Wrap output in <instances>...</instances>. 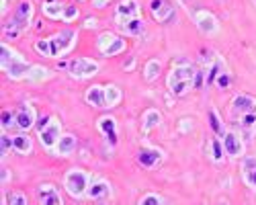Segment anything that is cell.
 Wrapping results in <instances>:
<instances>
[{
	"mask_svg": "<svg viewBox=\"0 0 256 205\" xmlns=\"http://www.w3.org/2000/svg\"><path fill=\"white\" fill-rule=\"evenodd\" d=\"M10 148H12V138H8V136L2 134V138H0V150H2V156H4Z\"/></svg>",
	"mask_w": 256,
	"mask_h": 205,
	"instance_id": "obj_33",
	"label": "cell"
},
{
	"mask_svg": "<svg viewBox=\"0 0 256 205\" xmlns=\"http://www.w3.org/2000/svg\"><path fill=\"white\" fill-rule=\"evenodd\" d=\"M113 39H115V35H113V33H104V35H100V37H98V50H100V52H104L106 48H109V44H111Z\"/></svg>",
	"mask_w": 256,
	"mask_h": 205,
	"instance_id": "obj_31",
	"label": "cell"
},
{
	"mask_svg": "<svg viewBox=\"0 0 256 205\" xmlns=\"http://www.w3.org/2000/svg\"><path fill=\"white\" fill-rule=\"evenodd\" d=\"M66 68H68V72H70L72 76H76V78L92 76V74L98 72V64H96V62L86 60V58H76V60H72Z\"/></svg>",
	"mask_w": 256,
	"mask_h": 205,
	"instance_id": "obj_6",
	"label": "cell"
},
{
	"mask_svg": "<svg viewBox=\"0 0 256 205\" xmlns=\"http://www.w3.org/2000/svg\"><path fill=\"white\" fill-rule=\"evenodd\" d=\"M0 54H2V68L6 70L8 76L20 78V76H27V74L33 70V66L27 64V62L23 60V56H16V54L10 52L4 44H2V48H0Z\"/></svg>",
	"mask_w": 256,
	"mask_h": 205,
	"instance_id": "obj_2",
	"label": "cell"
},
{
	"mask_svg": "<svg viewBox=\"0 0 256 205\" xmlns=\"http://www.w3.org/2000/svg\"><path fill=\"white\" fill-rule=\"evenodd\" d=\"M138 160H140V164H144V166L152 168L154 164L160 160V152L158 150H144V152H140Z\"/></svg>",
	"mask_w": 256,
	"mask_h": 205,
	"instance_id": "obj_19",
	"label": "cell"
},
{
	"mask_svg": "<svg viewBox=\"0 0 256 205\" xmlns=\"http://www.w3.org/2000/svg\"><path fill=\"white\" fill-rule=\"evenodd\" d=\"M64 8H66V6H62L60 2H56V0H54V2H46L44 4V12L48 16H52V18H60L64 14Z\"/></svg>",
	"mask_w": 256,
	"mask_h": 205,
	"instance_id": "obj_23",
	"label": "cell"
},
{
	"mask_svg": "<svg viewBox=\"0 0 256 205\" xmlns=\"http://www.w3.org/2000/svg\"><path fill=\"white\" fill-rule=\"evenodd\" d=\"M10 205H27V197L23 193H12L10 195Z\"/></svg>",
	"mask_w": 256,
	"mask_h": 205,
	"instance_id": "obj_35",
	"label": "cell"
},
{
	"mask_svg": "<svg viewBox=\"0 0 256 205\" xmlns=\"http://www.w3.org/2000/svg\"><path fill=\"white\" fill-rule=\"evenodd\" d=\"M60 138H62V126H60V121H58V119H52L50 126L39 134L41 144H44L46 148H50V150L56 148V144L60 142Z\"/></svg>",
	"mask_w": 256,
	"mask_h": 205,
	"instance_id": "obj_7",
	"label": "cell"
},
{
	"mask_svg": "<svg viewBox=\"0 0 256 205\" xmlns=\"http://www.w3.org/2000/svg\"><path fill=\"white\" fill-rule=\"evenodd\" d=\"M115 16L119 20V25L127 23V20H132V18H140V4L136 0H123L115 10Z\"/></svg>",
	"mask_w": 256,
	"mask_h": 205,
	"instance_id": "obj_8",
	"label": "cell"
},
{
	"mask_svg": "<svg viewBox=\"0 0 256 205\" xmlns=\"http://www.w3.org/2000/svg\"><path fill=\"white\" fill-rule=\"evenodd\" d=\"M50 123H52V117L50 115H46V117H41L39 121H37V132L41 134V132H44L48 126H50Z\"/></svg>",
	"mask_w": 256,
	"mask_h": 205,
	"instance_id": "obj_38",
	"label": "cell"
},
{
	"mask_svg": "<svg viewBox=\"0 0 256 205\" xmlns=\"http://www.w3.org/2000/svg\"><path fill=\"white\" fill-rule=\"evenodd\" d=\"M10 121H12V113H10V111H4V113H2V128H8V126H12Z\"/></svg>",
	"mask_w": 256,
	"mask_h": 205,
	"instance_id": "obj_39",
	"label": "cell"
},
{
	"mask_svg": "<svg viewBox=\"0 0 256 205\" xmlns=\"http://www.w3.org/2000/svg\"><path fill=\"white\" fill-rule=\"evenodd\" d=\"M64 182H66V189L72 197H84L88 193V182H90V176L88 172L84 170H70L66 174V178H64Z\"/></svg>",
	"mask_w": 256,
	"mask_h": 205,
	"instance_id": "obj_4",
	"label": "cell"
},
{
	"mask_svg": "<svg viewBox=\"0 0 256 205\" xmlns=\"http://www.w3.org/2000/svg\"><path fill=\"white\" fill-rule=\"evenodd\" d=\"M76 16H78V8L76 6H66L64 8V14H62L64 20H74Z\"/></svg>",
	"mask_w": 256,
	"mask_h": 205,
	"instance_id": "obj_34",
	"label": "cell"
},
{
	"mask_svg": "<svg viewBox=\"0 0 256 205\" xmlns=\"http://www.w3.org/2000/svg\"><path fill=\"white\" fill-rule=\"evenodd\" d=\"M220 205H228V203H220Z\"/></svg>",
	"mask_w": 256,
	"mask_h": 205,
	"instance_id": "obj_42",
	"label": "cell"
},
{
	"mask_svg": "<svg viewBox=\"0 0 256 205\" xmlns=\"http://www.w3.org/2000/svg\"><path fill=\"white\" fill-rule=\"evenodd\" d=\"M121 29L125 33H130V35H140L146 27H144V20L142 18H132V20H127V23H123Z\"/></svg>",
	"mask_w": 256,
	"mask_h": 205,
	"instance_id": "obj_22",
	"label": "cell"
},
{
	"mask_svg": "<svg viewBox=\"0 0 256 205\" xmlns=\"http://www.w3.org/2000/svg\"><path fill=\"white\" fill-rule=\"evenodd\" d=\"M98 130L109 136V142H111V144H117V136H115V119H111V117L100 119V121H98Z\"/></svg>",
	"mask_w": 256,
	"mask_h": 205,
	"instance_id": "obj_18",
	"label": "cell"
},
{
	"mask_svg": "<svg viewBox=\"0 0 256 205\" xmlns=\"http://www.w3.org/2000/svg\"><path fill=\"white\" fill-rule=\"evenodd\" d=\"M242 170H244L246 182L252 189H256V158H246L244 164H242Z\"/></svg>",
	"mask_w": 256,
	"mask_h": 205,
	"instance_id": "obj_15",
	"label": "cell"
},
{
	"mask_svg": "<svg viewBox=\"0 0 256 205\" xmlns=\"http://www.w3.org/2000/svg\"><path fill=\"white\" fill-rule=\"evenodd\" d=\"M12 148L20 154H29L33 148V142L27 136H16V138H12Z\"/></svg>",
	"mask_w": 256,
	"mask_h": 205,
	"instance_id": "obj_20",
	"label": "cell"
},
{
	"mask_svg": "<svg viewBox=\"0 0 256 205\" xmlns=\"http://www.w3.org/2000/svg\"><path fill=\"white\" fill-rule=\"evenodd\" d=\"M240 121H242V126H244L246 130H250V128H256V107H254L252 111L244 113V115L240 117Z\"/></svg>",
	"mask_w": 256,
	"mask_h": 205,
	"instance_id": "obj_27",
	"label": "cell"
},
{
	"mask_svg": "<svg viewBox=\"0 0 256 205\" xmlns=\"http://www.w3.org/2000/svg\"><path fill=\"white\" fill-rule=\"evenodd\" d=\"M111 191H109V182H104V180H98V182H94L92 187L88 189V197L90 199H102V197H106Z\"/></svg>",
	"mask_w": 256,
	"mask_h": 205,
	"instance_id": "obj_17",
	"label": "cell"
},
{
	"mask_svg": "<svg viewBox=\"0 0 256 205\" xmlns=\"http://www.w3.org/2000/svg\"><path fill=\"white\" fill-rule=\"evenodd\" d=\"M144 121H146V130H150V128H154V126L160 123V113L158 111H148Z\"/></svg>",
	"mask_w": 256,
	"mask_h": 205,
	"instance_id": "obj_29",
	"label": "cell"
},
{
	"mask_svg": "<svg viewBox=\"0 0 256 205\" xmlns=\"http://www.w3.org/2000/svg\"><path fill=\"white\" fill-rule=\"evenodd\" d=\"M35 50H37V52H41L44 56H50V41H48V39H44V41H37Z\"/></svg>",
	"mask_w": 256,
	"mask_h": 205,
	"instance_id": "obj_37",
	"label": "cell"
},
{
	"mask_svg": "<svg viewBox=\"0 0 256 205\" xmlns=\"http://www.w3.org/2000/svg\"><path fill=\"white\" fill-rule=\"evenodd\" d=\"M140 205H162V201H160L158 195H146Z\"/></svg>",
	"mask_w": 256,
	"mask_h": 205,
	"instance_id": "obj_36",
	"label": "cell"
},
{
	"mask_svg": "<svg viewBox=\"0 0 256 205\" xmlns=\"http://www.w3.org/2000/svg\"><path fill=\"white\" fill-rule=\"evenodd\" d=\"M74 150H76V138L74 136H62L54 148V152L58 156H70Z\"/></svg>",
	"mask_w": 256,
	"mask_h": 205,
	"instance_id": "obj_13",
	"label": "cell"
},
{
	"mask_svg": "<svg viewBox=\"0 0 256 205\" xmlns=\"http://www.w3.org/2000/svg\"><path fill=\"white\" fill-rule=\"evenodd\" d=\"M195 70L190 66H176L166 78V86L174 94H184L195 86Z\"/></svg>",
	"mask_w": 256,
	"mask_h": 205,
	"instance_id": "obj_1",
	"label": "cell"
},
{
	"mask_svg": "<svg viewBox=\"0 0 256 205\" xmlns=\"http://www.w3.org/2000/svg\"><path fill=\"white\" fill-rule=\"evenodd\" d=\"M74 37H76L74 31H60L58 35L50 37L48 39L50 41V56L60 58L62 54H66L72 48V44H74Z\"/></svg>",
	"mask_w": 256,
	"mask_h": 205,
	"instance_id": "obj_5",
	"label": "cell"
},
{
	"mask_svg": "<svg viewBox=\"0 0 256 205\" xmlns=\"http://www.w3.org/2000/svg\"><path fill=\"white\" fill-rule=\"evenodd\" d=\"M104 92H106V107H115L117 102L121 100V92L115 86H106Z\"/></svg>",
	"mask_w": 256,
	"mask_h": 205,
	"instance_id": "obj_24",
	"label": "cell"
},
{
	"mask_svg": "<svg viewBox=\"0 0 256 205\" xmlns=\"http://www.w3.org/2000/svg\"><path fill=\"white\" fill-rule=\"evenodd\" d=\"M254 2H256V0H254Z\"/></svg>",
	"mask_w": 256,
	"mask_h": 205,
	"instance_id": "obj_44",
	"label": "cell"
},
{
	"mask_svg": "<svg viewBox=\"0 0 256 205\" xmlns=\"http://www.w3.org/2000/svg\"><path fill=\"white\" fill-rule=\"evenodd\" d=\"M209 121H211V128H213V132H218V134H224V126H222V121H220V117L216 115V113H209Z\"/></svg>",
	"mask_w": 256,
	"mask_h": 205,
	"instance_id": "obj_32",
	"label": "cell"
},
{
	"mask_svg": "<svg viewBox=\"0 0 256 205\" xmlns=\"http://www.w3.org/2000/svg\"><path fill=\"white\" fill-rule=\"evenodd\" d=\"M33 123H35V113H33V109H31L29 105H23V107H20V111L16 113V117H14V126H16L18 130H29Z\"/></svg>",
	"mask_w": 256,
	"mask_h": 205,
	"instance_id": "obj_11",
	"label": "cell"
},
{
	"mask_svg": "<svg viewBox=\"0 0 256 205\" xmlns=\"http://www.w3.org/2000/svg\"><path fill=\"white\" fill-rule=\"evenodd\" d=\"M230 84V74H222L220 78H218V86H222V88H226Z\"/></svg>",
	"mask_w": 256,
	"mask_h": 205,
	"instance_id": "obj_40",
	"label": "cell"
},
{
	"mask_svg": "<svg viewBox=\"0 0 256 205\" xmlns=\"http://www.w3.org/2000/svg\"><path fill=\"white\" fill-rule=\"evenodd\" d=\"M220 70H222V62L218 60L216 62V64H213V68H211V72H209V78H207V82H209V84H213V82H216L222 74H220Z\"/></svg>",
	"mask_w": 256,
	"mask_h": 205,
	"instance_id": "obj_30",
	"label": "cell"
},
{
	"mask_svg": "<svg viewBox=\"0 0 256 205\" xmlns=\"http://www.w3.org/2000/svg\"><path fill=\"white\" fill-rule=\"evenodd\" d=\"M150 8H152V12H154V16H156L158 20H164V16L170 12V4H166L164 0H152Z\"/></svg>",
	"mask_w": 256,
	"mask_h": 205,
	"instance_id": "obj_21",
	"label": "cell"
},
{
	"mask_svg": "<svg viewBox=\"0 0 256 205\" xmlns=\"http://www.w3.org/2000/svg\"><path fill=\"white\" fill-rule=\"evenodd\" d=\"M211 150H213V160H216V162H222L224 160V142L213 140Z\"/></svg>",
	"mask_w": 256,
	"mask_h": 205,
	"instance_id": "obj_28",
	"label": "cell"
},
{
	"mask_svg": "<svg viewBox=\"0 0 256 205\" xmlns=\"http://www.w3.org/2000/svg\"><path fill=\"white\" fill-rule=\"evenodd\" d=\"M224 150H226V154L228 156H242V152H244V144H242V140L236 136V134H226L224 136Z\"/></svg>",
	"mask_w": 256,
	"mask_h": 205,
	"instance_id": "obj_10",
	"label": "cell"
},
{
	"mask_svg": "<svg viewBox=\"0 0 256 205\" xmlns=\"http://www.w3.org/2000/svg\"><path fill=\"white\" fill-rule=\"evenodd\" d=\"M31 14H33L31 2H27V0H25V2H20L16 6V10H14V16L4 25L6 37H16L18 33H23L27 29V25H29V20H31Z\"/></svg>",
	"mask_w": 256,
	"mask_h": 205,
	"instance_id": "obj_3",
	"label": "cell"
},
{
	"mask_svg": "<svg viewBox=\"0 0 256 205\" xmlns=\"http://www.w3.org/2000/svg\"><path fill=\"white\" fill-rule=\"evenodd\" d=\"M37 199L41 205H64V201L54 184H41L37 189Z\"/></svg>",
	"mask_w": 256,
	"mask_h": 205,
	"instance_id": "obj_9",
	"label": "cell"
},
{
	"mask_svg": "<svg viewBox=\"0 0 256 205\" xmlns=\"http://www.w3.org/2000/svg\"><path fill=\"white\" fill-rule=\"evenodd\" d=\"M86 102H90L92 107H106V92L102 86H92L86 92Z\"/></svg>",
	"mask_w": 256,
	"mask_h": 205,
	"instance_id": "obj_14",
	"label": "cell"
},
{
	"mask_svg": "<svg viewBox=\"0 0 256 205\" xmlns=\"http://www.w3.org/2000/svg\"><path fill=\"white\" fill-rule=\"evenodd\" d=\"M256 107V102L250 98V96H244V94H238L236 98L232 100V117L234 115H238V113H248V111H252Z\"/></svg>",
	"mask_w": 256,
	"mask_h": 205,
	"instance_id": "obj_12",
	"label": "cell"
},
{
	"mask_svg": "<svg viewBox=\"0 0 256 205\" xmlns=\"http://www.w3.org/2000/svg\"><path fill=\"white\" fill-rule=\"evenodd\" d=\"M197 23H199V29L205 31V33H213V31H216V18H213L209 12H205V10H201L197 14Z\"/></svg>",
	"mask_w": 256,
	"mask_h": 205,
	"instance_id": "obj_16",
	"label": "cell"
},
{
	"mask_svg": "<svg viewBox=\"0 0 256 205\" xmlns=\"http://www.w3.org/2000/svg\"><path fill=\"white\" fill-rule=\"evenodd\" d=\"M201 82H203V72H197L195 74V86H201Z\"/></svg>",
	"mask_w": 256,
	"mask_h": 205,
	"instance_id": "obj_41",
	"label": "cell"
},
{
	"mask_svg": "<svg viewBox=\"0 0 256 205\" xmlns=\"http://www.w3.org/2000/svg\"><path fill=\"white\" fill-rule=\"evenodd\" d=\"M98 205H104V203H98Z\"/></svg>",
	"mask_w": 256,
	"mask_h": 205,
	"instance_id": "obj_43",
	"label": "cell"
},
{
	"mask_svg": "<svg viewBox=\"0 0 256 205\" xmlns=\"http://www.w3.org/2000/svg\"><path fill=\"white\" fill-rule=\"evenodd\" d=\"M123 48H125V44L119 39V37H115L111 44H109V48H106L104 52H102V56H115V54H119V52H123Z\"/></svg>",
	"mask_w": 256,
	"mask_h": 205,
	"instance_id": "obj_25",
	"label": "cell"
},
{
	"mask_svg": "<svg viewBox=\"0 0 256 205\" xmlns=\"http://www.w3.org/2000/svg\"><path fill=\"white\" fill-rule=\"evenodd\" d=\"M160 74V62H148V66H146V80H154L156 76Z\"/></svg>",
	"mask_w": 256,
	"mask_h": 205,
	"instance_id": "obj_26",
	"label": "cell"
}]
</instances>
